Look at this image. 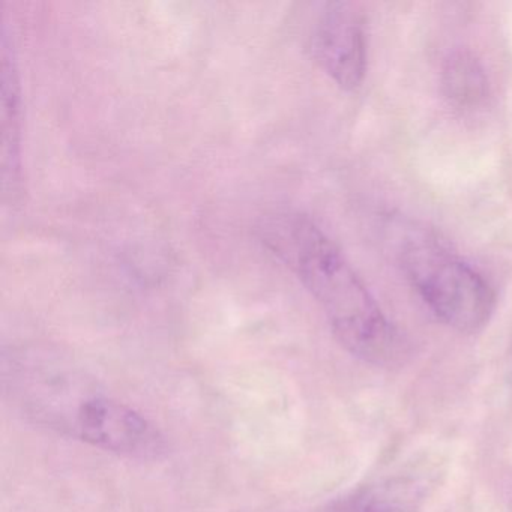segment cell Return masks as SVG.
<instances>
[{"instance_id":"1","label":"cell","mask_w":512,"mask_h":512,"mask_svg":"<svg viewBox=\"0 0 512 512\" xmlns=\"http://www.w3.org/2000/svg\"><path fill=\"white\" fill-rule=\"evenodd\" d=\"M266 247L283 260L316 299L338 343L356 358L391 367L406 343L368 292L340 248L310 218L278 214L262 229Z\"/></svg>"},{"instance_id":"2","label":"cell","mask_w":512,"mask_h":512,"mask_svg":"<svg viewBox=\"0 0 512 512\" xmlns=\"http://www.w3.org/2000/svg\"><path fill=\"white\" fill-rule=\"evenodd\" d=\"M395 247L404 274L440 322L463 334L488 325L496 308L493 287L437 236L407 227L398 232Z\"/></svg>"},{"instance_id":"3","label":"cell","mask_w":512,"mask_h":512,"mask_svg":"<svg viewBox=\"0 0 512 512\" xmlns=\"http://www.w3.org/2000/svg\"><path fill=\"white\" fill-rule=\"evenodd\" d=\"M68 434L95 448L136 460H158L167 451L163 434L149 419L97 391L83 398Z\"/></svg>"},{"instance_id":"4","label":"cell","mask_w":512,"mask_h":512,"mask_svg":"<svg viewBox=\"0 0 512 512\" xmlns=\"http://www.w3.org/2000/svg\"><path fill=\"white\" fill-rule=\"evenodd\" d=\"M308 49L341 89L359 88L367 71V37L359 8L350 2L323 4L311 25Z\"/></svg>"},{"instance_id":"5","label":"cell","mask_w":512,"mask_h":512,"mask_svg":"<svg viewBox=\"0 0 512 512\" xmlns=\"http://www.w3.org/2000/svg\"><path fill=\"white\" fill-rule=\"evenodd\" d=\"M14 47L2 37V179L5 196L22 194V97Z\"/></svg>"},{"instance_id":"6","label":"cell","mask_w":512,"mask_h":512,"mask_svg":"<svg viewBox=\"0 0 512 512\" xmlns=\"http://www.w3.org/2000/svg\"><path fill=\"white\" fill-rule=\"evenodd\" d=\"M442 86L449 103L473 110L488 98V77L479 59L469 50H457L446 58Z\"/></svg>"}]
</instances>
